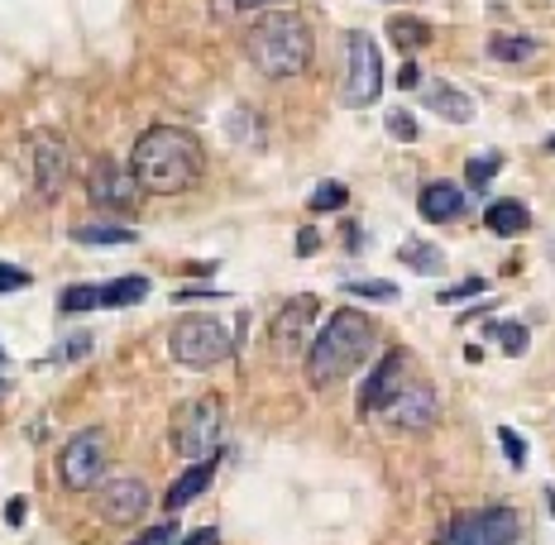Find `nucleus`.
Here are the masks:
<instances>
[{
    "instance_id": "nucleus-1",
    "label": "nucleus",
    "mask_w": 555,
    "mask_h": 545,
    "mask_svg": "<svg viewBox=\"0 0 555 545\" xmlns=\"http://www.w3.org/2000/svg\"><path fill=\"white\" fill-rule=\"evenodd\" d=\"M130 172L139 178V187L154 196H178L202 182L206 172V148L202 139L178 130V125H154L149 134H139L134 154H130Z\"/></svg>"
},
{
    "instance_id": "nucleus-2",
    "label": "nucleus",
    "mask_w": 555,
    "mask_h": 545,
    "mask_svg": "<svg viewBox=\"0 0 555 545\" xmlns=\"http://www.w3.org/2000/svg\"><path fill=\"white\" fill-rule=\"evenodd\" d=\"M369 350H374V321L354 307H340L326 326L317 330V340H311V350H307L311 388H331V382L350 378L369 359Z\"/></svg>"
},
{
    "instance_id": "nucleus-3",
    "label": "nucleus",
    "mask_w": 555,
    "mask_h": 545,
    "mask_svg": "<svg viewBox=\"0 0 555 545\" xmlns=\"http://www.w3.org/2000/svg\"><path fill=\"white\" fill-rule=\"evenodd\" d=\"M245 53L263 77H297L311 67L317 43H311V29L302 15H293V10H263L245 34Z\"/></svg>"
},
{
    "instance_id": "nucleus-4",
    "label": "nucleus",
    "mask_w": 555,
    "mask_h": 545,
    "mask_svg": "<svg viewBox=\"0 0 555 545\" xmlns=\"http://www.w3.org/2000/svg\"><path fill=\"white\" fill-rule=\"evenodd\" d=\"M221 440H225V407L221 398H192L188 407L172 416V450H178L182 459H211L221 455Z\"/></svg>"
},
{
    "instance_id": "nucleus-5",
    "label": "nucleus",
    "mask_w": 555,
    "mask_h": 545,
    "mask_svg": "<svg viewBox=\"0 0 555 545\" xmlns=\"http://www.w3.org/2000/svg\"><path fill=\"white\" fill-rule=\"evenodd\" d=\"M340 53H345V87H340V101L350 111H364L378 101L384 91V57H378V39L364 29H350L340 39Z\"/></svg>"
},
{
    "instance_id": "nucleus-6",
    "label": "nucleus",
    "mask_w": 555,
    "mask_h": 545,
    "mask_svg": "<svg viewBox=\"0 0 555 545\" xmlns=\"http://www.w3.org/2000/svg\"><path fill=\"white\" fill-rule=\"evenodd\" d=\"M230 354V330L216 316H188L178 330H172V359L182 368H216Z\"/></svg>"
},
{
    "instance_id": "nucleus-7",
    "label": "nucleus",
    "mask_w": 555,
    "mask_h": 545,
    "mask_svg": "<svg viewBox=\"0 0 555 545\" xmlns=\"http://www.w3.org/2000/svg\"><path fill=\"white\" fill-rule=\"evenodd\" d=\"M57 469H63V483L73 493H91L101 479H106V431H96V426L77 431L63 445V459H57Z\"/></svg>"
},
{
    "instance_id": "nucleus-8",
    "label": "nucleus",
    "mask_w": 555,
    "mask_h": 545,
    "mask_svg": "<svg viewBox=\"0 0 555 545\" xmlns=\"http://www.w3.org/2000/svg\"><path fill=\"white\" fill-rule=\"evenodd\" d=\"M25 164H29V187L39 202H53L67 182V168H73V154H67L63 134H29L25 144Z\"/></svg>"
},
{
    "instance_id": "nucleus-9",
    "label": "nucleus",
    "mask_w": 555,
    "mask_h": 545,
    "mask_svg": "<svg viewBox=\"0 0 555 545\" xmlns=\"http://www.w3.org/2000/svg\"><path fill=\"white\" fill-rule=\"evenodd\" d=\"M311 321H317V297H293L283 311H278L269 340H273V354L283 364H307V350H311Z\"/></svg>"
},
{
    "instance_id": "nucleus-10",
    "label": "nucleus",
    "mask_w": 555,
    "mask_h": 545,
    "mask_svg": "<svg viewBox=\"0 0 555 545\" xmlns=\"http://www.w3.org/2000/svg\"><path fill=\"white\" fill-rule=\"evenodd\" d=\"M517 531H522V521L513 507H483V512L460 517L441 536V545H513Z\"/></svg>"
},
{
    "instance_id": "nucleus-11",
    "label": "nucleus",
    "mask_w": 555,
    "mask_h": 545,
    "mask_svg": "<svg viewBox=\"0 0 555 545\" xmlns=\"http://www.w3.org/2000/svg\"><path fill=\"white\" fill-rule=\"evenodd\" d=\"M87 196H91V206H101V211H130L134 196H139V178L125 172L120 164H111V158H96L87 172Z\"/></svg>"
},
{
    "instance_id": "nucleus-12",
    "label": "nucleus",
    "mask_w": 555,
    "mask_h": 545,
    "mask_svg": "<svg viewBox=\"0 0 555 545\" xmlns=\"http://www.w3.org/2000/svg\"><path fill=\"white\" fill-rule=\"evenodd\" d=\"M96 512L115 521V527H125V521H139L149 512V489L139 473H115L106 489L96 493Z\"/></svg>"
},
{
    "instance_id": "nucleus-13",
    "label": "nucleus",
    "mask_w": 555,
    "mask_h": 545,
    "mask_svg": "<svg viewBox=\"0 0 555 545\" xmlns=\"http://www.w3.org/2000/svg\"><path fill=\"white\" fill-rule=\"evenodd\" d=\"M436 412H441L436 407V392L426 388V382H408V388H402L378 416H384L388 426H398V431H431Z\"/></svg>"
},
{
    "instance_id": "nucleus-14",
    "label": "nucleus",
    "mask_w": 555,
    "mask_h": 545,
    "mask_svg": "<svg viewBox=\"0 0 555 545\" xmlns=\"http://www.w3.org/2000/svg\"><path fill=\"white\" fill-rule=\"evenodd\" d=\"M408 388V354L402 350H392V354H384V364L374 368V378L364 382V412H384L398 392Z\"/></svg>"
},
{
    "instance_id": "nucleus-15",
    "label": "nucleus",
    "mask_w": 555,
    "mask_h": 545,
    "mask_svg": "<svg viewBox=\"0 0 555 545\" xmlns=\"http://www.w3.org/2000/svg\"><path fill=\"white\" fill-rule=\"evenodd\" d=\"M422 106L431 115H441V120H450V125H469L474 120V101L460 87H450V82H426L422 87Z\"/></svg>"
},
{
    "instance_id": "nucleus-16",
    "label": "nucleus",
    "mask_w": 555,
    "mask_h": 545,
    "mask_svg": "<svg viewBox=\"0 0 555 545\" xmlns=\"http://www.w3.org/2000/svg\"><path fill=\"white\" fill-rule=\"evenodd\" d=\"M211 479H216V455H211V459H192V464H188V473H182V479L168 489L164 507H168V512H182V507H188L192 497H202V493H206V483H211Z\"/></svg>"
},
{
    "instance_id": "nucleus-17",
    "label": "nucleus",
    "mask_w": 555,
    "mask_h": 545,
    "mask_svg": "<svg viewBox=\"0 0 555 545\" xmlns=\"http://www.w3.org/2000/svg\"><path fill=\"white\" fill-rule=\"evenodd\" d=\"M465 211V192L455 187V182H431V187L422 192V216L431 220V225H446V220H455Z\"/></svg>"
},
{
    "instance_id": "nucleus-18",
    "label": "nucleus",
    "mask_w": 555,
    "mask_h": 545,
    "mask_svg": "<svg viewBox=\"0 0 555 545\" xmlns=\"http://www.w3.org/2000/svg\"><path fill=\"white\" fill-rule=\"evenodd\" d=\"M483 220H489V230L493 235H522V230L531 225V216H527V206L522 202H493L489 211H483Z\"/></svg>"
},
{
    "instance_id": "nucleus-19",
    "label": "nucleus",
    "mask_w": 555,
    "mask_h": 545,
    "mask_svg": "<svg viewBox=\"0 0 555 545\" xmlns=\"http://www.w3.org/2000/svg\"><path fill=\"white\" fill-rule=\"evenodd\" d=\"M149 297V277H115V283H101V307H134V301Z\"/></svg>"
},
{
    "instance_id": "nucleus-20",
    "label": "nucleus",
    "mask_w": 555,
    "mask_h": 545,
    "mask_svg": "<svg viewBox=\"0 0 555 545\" xmlns=\"http://www.w3.org/2000/svg\"><path fill=\"white\" fill-rule=\"evenodd\" d=\"M541 43L527 39V34H493L489 39V57H499V63H527V57H537Z\"/></svg>"
},
{
    "instance_id": "nucleus-21",
    "label": "nucleus",
    "mask_w": 555,
    "mask_h": 545,
    "mask_svg": "<svg viewBox=\"0 0 555 545\" xmlns=\"http://www.w3.org/2000/svg\"><path fill=\"white\" fill-rule=\"evenodd\" d=\"M398 259L408 263L412 273H426V277L446 273V254L436 249V245H422V239H412V245H402V249H398Z\"/></svg>"
},
{
    "instance_id": "nucleus-22",
    "label": "nucleus",
    "mask_w": 555,
    "mask_h": 545,
    "mask_svg": "<svg viewBox=\"0 0 555 545\" xmlns=\"http://www.w3.org/2000/svg\"><path fill=\"white\" fill-rule=\"evenodd\" d=\"M388 39L398 43L402 53H416L422 43H431V25H426V20H388Z\"/></svg>"
},
{
    "instance_id": "nucleus-23",
    "label": "nucleus",
    "mask_w": 555,
    "mask_h": 545,
    "mask_svg": "<svg viewBox=\"0 0 555 545\" xmlns=\"http://www.w3.org/2000/svg\"><path fill=\"white\" fill-rule=\"evenodd\" d=\"M73 239L77 245H130L134 230L130 225H77Z\"/></svg>"
},
{
    "instance_id": "nucleus-24",
    "label": "nucleus",
    "mask_w": 555,
    "mask_h": 545,
    "mask_svg": "<svg viewBox=\"0 0 555 545\" xmlns=\"http://www.w3.org/2000/svg\"><path fill=\"white\" fill-rule=\"evenodd\" d=\"M345 202H350V192H345V182H321V187L311 192V211H317V216L340 211Z\"/></svg>"
},
{
    "instance_id": "nucleus-25",
    "label": "nucleus",
    "mask_w": 555,
    "mask_h": 545,
    "mask_svg": "<svg viewBox=\"0 0 555 545\" xmlns=\"http://www.w3.org/2000/svg\"><path fill=\"white\" fill-rule=\"evenodd\" d=\"M57 307H63V311H96V307H101V287H96V283L67 287V293L57 297Z\"/></svg>"
},
{
    "instance_id": "nucleus-26",
    "label": "nucleus",
    "mask_w": 555,
    "mask_h": 545,
    "mask_svg": "<svg viewBox=\"0 0 555 545\" xmlns=\"http://www.w3.org/2000/svg\"><path fill=\"white\" fill-rule=\"evenodd\" d=\"M499 164H503L499 154H479V158H469V164H465L469 187H474V192H479V187H489V182H493V172H499Z\"/></svg>"
},
{
    "instance_id": "nucleus-27",
    "label": "nucleus",
    "mask_w": 555,
    "mask_h": 545,
    "mask_svg": "<svg viewBox=\"0 0 555 545\" xmlns=\"http://www.w3.org/2000/svg\"><path fill=\"white\" fill-rule=\"evenodd\" d=\"M489 335H499V345L507 354H522L527 350V330L517 326V321H499V326H489Z\"/></svg>"
},
{
    "instance_id": "nucleus-28",
    "label": "nucleus",
    "mask_w": 555,
    "mask_h": 545,
    "mask_svg": "<svg viewBox=\"0 0 555 545\" xmlns=\"http://www.w3.org/2000/svg\"><path fill=\"white\" fill-rule=\"evenodd\" d=\"M345 293H354V297H374V301H398V287L384 283V277H378V283H350Z\"/></svg>"
},
{
    "instance_id": "nucleus-29",
    "label": "nucleus",
    "mask_w": 555,
    "mask_h": 545,
    "mask_svg": "<svg viewBox=\"0 0 555 545\" xmlns=\"http://www.w3.org/2000/svg\"><path fill=\"white\" fill-rule=\"evenodd\" d=\"M388 134L402 139V144H412V139L422 134V130H416V120H412L408 111H388Z\"/></svg>"
},
{
    "instance_id": "nucleus-30",
    "label": "nucleus",
    "mask_w": 555,
    "mask_h": 545,
    "mask_svg": "<svg viewBox=\"0 0 555 545\" xmlns=\"http://www.w3.org/2000/svg\"><path fill=\"white\" fill-rule=\"evenodd\" d=\"M499 440H503V455L513 459V469H522V464H527V445H522V436H517L513 426H503Z\"/></svg>"
},
{
    "instance_id": "nucleus-31",
    "label": "nucleus",
    "mask_w": 555,
    "mask_h": 545,
    "mask_svg": "<svg viewBox=\"0 0 555 545\" xmlns=\"http://www.w3.org/2000/svg\"><path fill=\"white\" fill-rule=\"evenodd\" d=\"M283 0H216V15H245V10H269Z\"/></svg>"
},
{
    "instance_id": "nucleus-32",
    "label": "nucleus",
    "mask_w": 555,
    "mask_h": 545,
    "mask_svg": "<svg viewBox=\"0 0 555 545\" xmlns=\"http://www.w3.org/2000/svg\"><path fill=\"white\" fill-rule=\"evenodd\" d=\"M20 287H29V273L15 263H0V293H20Z\"/></svg>"
},
{
    "instance_id": "nucleus-33",
    "label": "nucleus",
    "mask_w": 555,
    "mask_h": 545,
    "mask_svg": "<svg viewBox=\"0 0 555 545\" xmlns=\"http://www.w3.org/2000/svg\"><path fill=\"white\" fill-rule=\"evenodd\" d=\"M172 541H178V527H172V521H164V527H149L144 536L130 541V545H172Z\"/></svg>"
},
{
    "instance_id": "nucleus-34",
    "label": "nucleus",
    "mask_w": 555,
    "mask_h": 545,
    "mask_svg": "<svg viewBox=\"0 0 555 545\" xmlns=\"http://www.w3.org/2000/svg\"><path fill=\"white\" fill-rule=\"evenodd\" d=\"M483 287H489V283H483V277H465V283H460V287H446L441 301H465V297H479Z\"/></svg>"
},
{
    "instance_id": "nucleus-35",
    "label": "nucleus",
    "mask_w": 555,
    "mask_h": 545,
    "mask_svg": "<svg viewBox=\"0 0 555 545\" xmlns=\"http://www.w3.org/2000/svg\"><path fill=\"white\" fill-rule=\"evenodd\" d=\"M178 545H221V531H216V527H202V531H192V536L178 541Z\"/></svg>"
},
{
    "instance_id": "nucleus-36",
    "label": "nucleus",
    "mask_w": 555,
    "mask_h": 545,
    "mask_svg": "<svg viewBox=\"0 0 555 545\" xmlns=\"http://www.w3.org/2000/svg\"><path fill=\"white\" fill-rule=\"evenodd\" d=\"M25 512H29L25 497H10V503H5V521H10V527H20V521H25Z\"/></svg>"
},
{
    "instance_id": "nucleus-37",
    "label": "nucleus",
    "mask_w": 555,
    "mask_h": 545,
    "mask_svg": "<svg viewBox=\"0 0 555 545\" xmlns=\"http://www.w3.org/2000/svg\"><path fill=\"white\" fill-rule=\"evenodd\" d=\"M398 82H402V91L422 87V67H416V63H408V67H402V77H398Z\"/></svg>"
},
{
    "instance_id": "nucleus-38",
    "label": "nucleus",
    "mask_w": 555,
    "mask_h": 545,
    "mask_svg": "<svg viewBox=\"0 0 555 545\" xmlns=\"http://www.w3.org/2000/svg\"><path fill=\"white\" fill-rule=\"evenodd\" d=\"M297 254H317V230H302V235H297Z\"/></svg>"
},
{
    "instance_id": "nucleus-39",
    "label": "nucleus",
    "mask_w": 555,
    "mask_h": 545,
    "mask_svg": "<svg viewBox=\"0 0 555 545\" xmlns=\"http://www.w3.org/2000/svg\"><path fill=\"white\" fill-rule=\"evenodd\" d=\"M5 392H10V382H5V378H0V398H5Z\"/></svg>"
},
{
    "instance_id": "nucleus-40",
    "label": "nucleus",
    "mask_w": 555,
    "mask_h": 545,
    "mask_svg": "<svg viewBox=\"0 0 555 545\" xmlns=\"http://www.w3.org/2000/svg\"><path fill=\"white\" fill-rule=\"evenodd\" d=\"M546 148H551V154H555V134H551V139H546Z\"/></svg>"
},
{
    "instance_id": "nucleus-41",
    "label": "nucleus",
    "mask_w": 555,
    "mask_h": 545,
    "mask_svg": "<svg viewBox=\"0 0 555 545\" xmlns=\"http://www.w3.org/2000/svg\"><path fill=\"white\" fill-rule=\"evenodd\" d=\"M0 364H5V350H0Z\"/></svg>"
}]
</instances>
